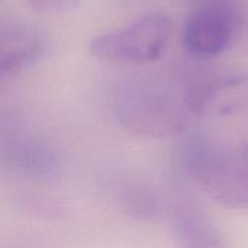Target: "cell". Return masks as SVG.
<instances>
[{
	"mask_svg": "<svg viewBox=\"0 0 248 248\" xmlns=\"http://www.w3.org/2000/svg\"><path fill=\"white\" fill-rule=\"evenodd\" d=\"M171 227L177 238L190 247H217L222 246L221 234L205 217V214L190 203L183 201L171 212Z\"/></svg>",
	"mask_w": 248,
	"mask_h": 248,
	"instance_id": "obj_8",
	"label": "cell"
},
{
	"mask_svg": "<svg viewBox=\"0 0 248 248\" xmlns=\"http://www.w3.org/2000/svg\"><path fill=\"white\" fill-rule=\"evenodd\" d=\"M186 105L203 118H228L248 112V76L217 77L189 90Z\"/></svg>",
	"mask_w": 248,
	"mask_h": 248,
	"instance_id": "obj_6",
	"label": "cell"
},
{
	"mask_svg": "<svg viewBox=\"0 0 248 248\" xmlns=\"http://www.w3.org/2000/svg\"><path fill=\"white\" fill-rule=\"evenodd\" d=\"M186 171L217 203L248 209V145L221 150L203 140H192L183 150Z\"/></svg>",
	"mask_w": 248,
	"mask_h": 248,
	"instance_id": "obj_1",
	"label": "cell"
},
{
	"mask_svg": "<svg viewBox=\"0 0 248 248\" xmlns=\"http://www.w3.org/2000/svg\"><path fill=\"white\" fill-rule=\"evenodd\" d=\"M1 161L13 174L32 180H49L60 174L61 157L45 140L26 132H3Z\"/></svg>",
	"mask_w": 248,
	"mask_h": 248,
	"instance_id": "obj_5",
	"label": "cell"
},
{
	"mask_svg": "<svg viewBox=\"0 0 248 248\" xmlns=\"http://www.w3.org/2000/svg\"><path fill=\"white\" fill-rule=\"evenodd\" d=\"M240 13L228 0H209L198 6L185 20V49L198 58H211L227 51L238 31Z\"/></svg>",
	"mask_w": 248,
	"mask_h": 248,
	"instance_id": "obj_4",
	"label": "cell"
},
{
	"mask_svg": "<svg viewBox=\"0 0 248 248\" xmlns=\"http://www.w3.org/2000/svg\"><path fill=\"white\" fill-rule=\"evenodd\" d=\"M116 121L128 131L148 137H170L185 128V113L167 93L138 81L119 84L112 94Z\"/></svg>",
	"mask_w": 248,
	"mask_h": 248,
	"instance_id": "obj_2",
	"label": "cell"
},
{
	"mask_svg": "<svg viewBox=\"0 0 248 248\" xmlns=\"http://www.w3.org/2000/svg\"><path fill=\"white\" fill-rule=\"evenodd\" d=\"M45 52L42 35L23 25H3L0 32V71L16 74L35 64Z\"/></svg>",
	"mask_w": 248,
	"mask_h": 248,
	"instance_id": "obj_7",
	"label": "cell"
},
{
	"mask_svg": "<svg viewBox=\"0 0 248 248\" xmlns=\"http://www.w3.org/2000/svg\"><path fill=\"white\" fill-rule=\"evenodd\" d=\"M26 1L33 10L46 15L71 12L80 7L81 4V0H26Z\"/></svg>",
	"mask_w": 248,
	"mask_h": 248,
	"instance_id": "obj_9",
	"label": "cell"
},
{
	"mask_svg": "<svg viewBox=\"0 0 248 248\" xmlns=\"http://www.w3.org/2000/svg\"><path fill=\"white\" fill-rule=\"evenodd\" d=\"M173 23L164 13H148L128 26L94 36L89 49L112 64L142 65L157 61L170 44Z\"/></svg>",
	"mask_w": 248,
	"mask_h": 248,
	"instance_id": "obj_3",
	"label": "cell"
}]
</instances>
